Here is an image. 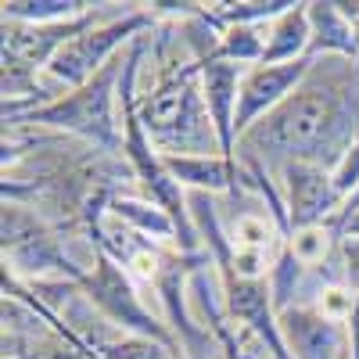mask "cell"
Here are the masks:
<instances>
[{
    "mask_svg": "<svg viewBox=\"0 0 359 359\" xmlns=\"http://www.w3.org/2000/svg\"><path fill=\"white\" fill-rule=\"evenodd\" d=\"M338 248H341V233H338L331 223L294 230V233L287 237V252L302 262V266H331V262H341Z\"/></svg>",
    "mask_w": 359,
    "mask_h": 359,
    "instance_id": "15",
    "label": "cell"
},
{
    "mask_svg": "<svg viewBox=\"0 0 359 359\" xmlns=\"http://www.w3.org/2000/svg\"><path fill=\"white\" fill-rule=\"evenodd\" d=\"M338 255H341V277H345V284L359 294V237L345 233Z\"/></svg>",
    "mask_w": 359,
    "mask_h": 359,
    "instance_id": "21",
    "label": "cell"
},
{
    "mask_svg": "<svg viewBox=\"0 0 359 359\" xmlns=\"http://www.w3.org/2000/svg\"><path fill=\"white\" fill-rule=\"evenodd\" d=\"M331 176H334V187H338V194H341L345 201L359 191V140L345 151V158L331 169Z\"/></svg>",
    "mask_w": 359,
    "mask_h": 359,
    "instance_id": "20",
    "label": "cell"
},
{
    "mask_svg": "<svg viewBox=\"0 0 359 359\" xmlns=\"http://www.w3.org/2000/svg\"><path fill=\"white\" fill-rule=\"evenodd\" d=\"M277 255L273 252H255V248H233L230 273L223 277V284H230V280H266L273 262H277Z\"/></svg>",
    "mask_w": 359,
    "mask_h": 359,
    "instance_id": "17",
    "label": "cell"
},
{
    "mask_svg": "<svg viewBox=\"0 0 359 359\" xmlns=\"http://www.w3.org/2000/svg\"><path fill=\"white\" fill-rule=\"evenodd\" d=\"M359 140V57H313L309 76L248 126L237 158L280 169L284 162H316L334 169Z\"/></svg>",
    "mask_w": 359,
    "mask_h": 359,
    "instance_id": "1",
    "label": "cell"
},
{
    "mask_svg": "<svg viewBox=\"0 0 359 359\" xmlns=\"http://www.w3.org/2000/svg\"><path fill=\"white\" fill-rule=\"evenodd\" d=\"M306 11L313 33V57H359V29L345 18L338 0H306Z\"/></svg>",
    "mask_w": 359,
    "mask_h": 359,
    "instance_id": "9",
    "label": "cell"
},
{
    "mask_svg": "<svg viewBox=\"0 0 359 359\" xmlns=\"http://www.w3.org/2000/svg\"><path fill=\"white\" fill-rule=\"evenodd\" d=\"M90 0H4L0 4V18L8 22H29V25H54V22H72L83 18Z\"/></svg>",
    "mask_w": 359,
    "mask_h": 359,
    "instance_id": "13",
    "label": "cell"
},
{
    "mask_svg": "<svg viewBox=\"0 0 359 359\" xmlns=\"http://www.w3.org/2000/svg\"><path fill=\"white\" fill-rule=\"evenodd\" d=\"M277 184L287 205L291 233L306 226H323L334 223L338 212L345 208V198L334 187L331 169H323L316 162H284L277 169Z\"/></svg>",
    "mask_w": 359,
    "mask_h": 359,
    "instance_id": "5",
    "label": "cell"
},
{
    "mask_svg": "<svg viewBox=\"0 0 359 359\" xmlns=\"http://www.w3.org/2000/svg\"><path fill=\"white\" fill-rule=\"evenodd\" d=\"M294 0H212L205 4V18L212 22L219 33L230 25H262L284 15Z\"/></svg>",
    "mask_w": 359,
    "mask_h": 359,
    "instance_id": "12",
    "label": "cell"
},
{
    "mask_svg": "<svg viewBox=\"0 0 359 359\" xmlns=\"http://www.w3.org/2000/svg\"><path fill=\"white\" fill-rule=\"evenodd\" d=\"M79 287L86 291V298L118 327V331L140 334V338H155V341L169 345L172 352H180L176 334L169 331V323L158 313H151L147 298L140 294V284L115 259H108L104 252H101L97 266L79 280ZM180 359H184V352H180Z\"/></svg>",
    "mask_w": 359,
    "mask_h": 359,
    "instance_id": "4",
    "label": "cell"
},
{
    "mask_svg": "<svg viewBox=\"0 0 359 359\" xmlns=\"http://www.w3.org/2000/svg\"><path fill=\"white\" fill-rule=\"evenodd\" d=\"M313 33H309V11L306 0H294V4L269 22V40H266V57L262 65H287V62H302L309 54Z\"/></svg>",
    "mask_w": 359,
    "mask_h": 359,
    "instance_id": "10",
    "label": "cell"
},
{
    "mask_svg": "<svg viewBox=\"0 0 359 359\" xmlns=\"http://www.w3.org/2000/svg\"><path fill=\"white\" fill-rule=\"evenodd\" d=\"M355 291L348 284H331V287H323L320 294V302H316V313L327 316V320H334V323H348L352 309H355Z\"/></svg>",
    "mask_w": 359,
    "mask_h": 359,
    "instance_id": "19",
    "label": "cell"
},
{
    "mask_svg": "<svg viewBox=\"0 0 359 359\" xmlns=\"http://www.w3.org/2000/svg\"><path fill=\"white\" fill-rule=\"evenodd\" d=\"M355 216H359V191H355V194H352V198L345 201V208H341V212H338V219H334L331 226H334V230H338V233L345 237V226H348V223H352Z\"/></svg>",
    "mask_w": 359,
    "mask_h": 359,
    "instance_id": "22",
    "label": "cell"
},
{
    "mask_svg": "<svg viewBox=\"0 0 359 359\" xmlns=\"http://www.w3.org/2000/svg\"><path fill=\"white\" fill-rule=\"evenodd\" d=\"M101 359H180V352H172L169 345L155 341V338H140V334H126L118 331L115 338H108L97 348Z\"/></svg>",
    "mask_w": 359,
    "mask_h": 359,
    "instance_id": "16",
    "label": "cell"
},
{
    "mask_svg": "<svg viewBox=\"0 0 359 359\" xmlns=\"http://www.w3.org/2000/svg\"><path fill=\"white\" fill-rule=\"evenodd\" d=\"M118 69L123 62H115L94 76L86 86L72 90V94L47 101L33 108L29 115L15 118V123H36L47 130H57L65 137H76L83 144H94L101 151L123 155V108H118Z\"/></svg>",
    "mask_w": 359,
    "mask_h": 359,
    "instance_id": "3",
    "label": "cell"
},
{
    "mask_svg": "<svg viewBox=\"0 0 359 359\" xmlns=\"http://www.w3.org/2000/svg\"><path fill=\"white\" fill-rule=\"evenodd\" d=\"M33 359H101L94 348H86L76 334H69L65 327H54L50 338L36 341V355Z\"/></svg>",
    "mask_w": 359,
    "mask_h": 359,
    "instance_id": "18",
    "label": "cell"
},
{
    "mask_svg": "<svg viewBox=\"0 0 359 359\" xmlns=\"http://www.w3.org/2000/svg\"><path fill=\"white\" fill-rule=\"evenodd\" d=\"M245 65L233 62H219L208 57L201 62V97L208 108V118L219 133L223 144V158L237 162V104H241V79H245Z\"/></svg>",
    "mask_w": 359,
    "mask_h": 359,
    "instance_id": "7",
    "label": "cell"
},
{
    "mask_svg": "<svg viewBox=\"0 0 359 359\" xmlns=\"http://www.w3.org/2000/svg\"><path fill=\"white\" fill-rule=\"evenodd\" d=\"M313 69V57L302 62H287V65H252L241 79V104H237V140L248 126H255L262 115L273 111L291 90L302 83Z\"/></svg>",
    "mask_w": 359,
    "mask_h": 359,
    "instance_id": "6",
    "label": "cell"
},
{
    "mask_svg": "<svg viewBox=\"0 0 359 359\" xmlns=\"http://www.w3.org/2000/svg\"><path fill=\"white\" fill-rule=\"evenodd\" d=\"M108 216L123 219L130 230H137L140 237H147V241H158V245L180 248V233H176L172 216L165 212V208H158L155 201H147L144 194H137V191L115 194L111 205H108Z\"/></svg>",
    "mask_w": 359,
    "mask_h": 359,
    "instance_id": "11",
    "label": "cell"
},
{
    "mask_svg": "<svg viewBox=\"0 0 359 359\" xmlns=\"http://www.w3.org/2000/svg\"><path fill=\"white\" fill-rule=\"evenodd\" d=\"M338 8L345 11V18L359 29V0H338Z\"/></svg>",
    "mask_w": 359,
    "mask_h": 359,
    "instance_id": "24",
    "label": "cell"
},
{
    "mask_svg": "<svg viewBox=\"0 0 359 359\" xmlns=\"http://www.w3.org/2000/svg\"><path fill=\"white\" fill-rule=\"evenodd\" d=\"M266 40H269V22H262V25H230V29L219 33V47H216L212 57L252 69V65H262Z\"/></svg>",
    "mask_w": 359,
    "mask_h": 359,
    "instance_id": "14",
    "label": "cell"
},
{
    "mask_svg": "<svg viewBox=\"0 0 359 359\" xmlns=\"http://www.w3.org/2000/svg\"><path fill=\"white\" fill-rule=\"evenodd\" d=\"M345 331H348V352H352V359H359V298H355V309L345 323Z\"/></svg>",
    "mask_w": 359,
    "mask_h": 359,
    "instance_id": "23",
    "label": "cell"
},
{
    "mask_svg": "<svg viewBox=\"0 0 359 359\" xmlns=\"http://www.w3.org/2000/svg\"><path fill=\"white\" fill-rule=\"evenodd\" d=\"M280 334L291 359H352L345 323L327 320L316 309L280 313Z\"/></svg>",
    "mask_w": 359,
    "mask_h": 359,
    "instance_id": "8",
    "label": "cell"
},
{
    "mask_svg": "<svg viewBox=\"0 0 359 359\" xmlns=\"http://www.w3.org/2000/svg\"><path fill=\"white\" fill-rule=\"evenodd\" d=\"M137 118L162 158L223 155L219 133L201 97V62L176 69L155 90L137 97Z\"/></svg>",
    "mask_w": 359,
    "mask_h": 359,
    "instance_id": "2",
    "label": "cell"
}]
</instances>
